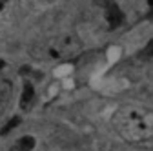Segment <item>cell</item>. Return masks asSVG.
<instances>
[{"label":"cell","instance_id":"6da1fadb","mask_svg":"<svg viewBox=\"0 0 153 151\" xmlns=\"http://www.w3.org/2000/svg\"><path fill=\"white\" fill-rule=\"evenodd\" d=\"M113 127L128 142H144L151 137V113L139 106H122L113 113Z\"/></svg>","mask_w":153,"mask_h":151},{"label":"cell","instance_id":"7a4b0ae2","mask_svg":"<svg viewBox=\"0 0 153 151\" xmlns=\"http://www.w3.org/2000/svg\"><path fill=\"white\" fill-rule=\"evenodd\" d=\"M82 47H84L82 40L75 33H64V35L51 38L44 46V53L49 60L68 62V60H73L75 56H79Z\"/></svg>","mask_w":153,"mask_h":151},{"label":"cell","instance_id":"3957f363","mask_svg":"<svg viewBox=\"0 0 153 151\" xmlns=\"http://www.w3.org/2000/svg\"><path fill=\"white\" fill-rule=\"evenodd\" d=\"M102 9H104V20L109 29H117L124 22V13L115 2H106Z\"/></svg>","mask_w":153,"mask_h":151},{"label":"cell","instance_id":"277c9868","mask_svg":"<svg viewBox=\"0 0 153 151\" xmlns=\"http://www.w3.org/2000/svg\"><path fill=\"white\" fill-rule=\"evenodd\" d=\"M33 100H35V89H33V84H31V82H26V84H24V89H22V95H20V107H22V109L31 107Z\"/></svg>","mask_w":153,"mask_h":151},{"label":"cell","instance_id":"5b68a950","mask_svg":"<svg viewBox=\"0 0 153 151\" xmlns=\"http://www.w3.org/2000/svg\"><path fill=\"white\" fill-rule=\"evenodd\" d=\"M35 144H36L35 137L26 135V137H22V138H18V140L11 146V151H33V149H35Z\"/></svg>","mask_w":153,"mask_h":151},{"label":"cell","instance_id":"8992f818","mask_svg":"<svg viewBox=\"0 0 153 151\" xmlns=\"http://www.w3.org/2000/svg\"><path fill=\"white\" fill-rule=\"evenodd\" d=\"M9 91H11V86L7 82H4L0 86V115H2V111L6 109L7 106V100H9Z\"/></svg>","mask_w":153,"mask_h":151},{"label":"cell","instance_id":"52a82bcc","mask_svg":"<svg viewBox=\"0 0 153 151\" xmlns=\"http://www.w3.org/2000/svg\"><path fill=\"white\" fill-rule=\"evenodd\" d=\"M18 124H20V118H18V117L11 118V120H9V122H7V124H6V126L2 127V129H0V135H2V137H6V135L9 133V131H13V129H15V127H16Z\"/></svg>","mask_w":153,"mask_h":151},{"label":"cell","instance_id":"ba28073f","mask_svg":"<svg viewBox=\"0 0 153 151\" xmlns=\"http://www.w3.org/2000/svg\"><path fill=\"white\" fill-rule=\"evenodd\" d=\"M7 4H9L7 0H0V15H2V13L7 9Z\"/></svg>","mask_w":153,"mask_h":151},{"label":"cell","instance_id":"9c48e42d","mask_svg":"<svg viewBox=\"0 0 153 151\" xmlns=\"http://www.w3.org/2000/svg\"><path fill=\"white\" fill-rule=\"evenodd\" d=\"M4 66H6V62H4V60H0V69H2Z\"/></svg>","mask_w":153,"mask_h":151},{"label":"cell","instance_id":"30bf717a","mask_svg":"<svg viewBox=\"0 0 153 151\" xmlns=\"http://www.w3.org/2000/svg\"><path fill=\"white\" fill-rule=\"evenodd\" d=\"M44 2H48V4H53V2H56V0H44Z\"/></svg>","mask_w":153,"mask_h":151}]
</instances>
